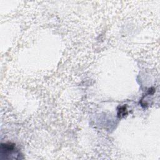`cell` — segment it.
<instances>
[{"label":"cell","mask_w":160,"mask_h":160,"mask_svg":"<svg viewBox=\"0 0 160 160\" xmlns=\"http://www.w3.org/2000/svg\"><path fill=\"white\" fill-rule=\"evenodd\" d=\"M127 114H128V110L125 106L119 107V109L118 110V115L119 118H122L126 115H127Z\"/></svg>","instance_id":"cell-2"},{"label":"cell","mask_w":160,"mask_h":160,"mask_svg":"<svg viewBox=\"0 0 160 160\" xmlns=\"http://www.w3.org/2000/svg\"><path fill=\"white\" fill-rule=\"evenodd\" d=\"M1 155L4 156L6 159H18V158L15 156H19V153L16 149L14 144L12 143H6L1 144Z\"/></svg>","instance_id":"cell-1"}]
</instances>
